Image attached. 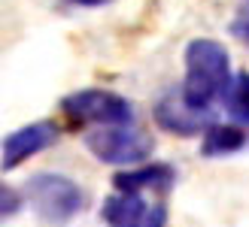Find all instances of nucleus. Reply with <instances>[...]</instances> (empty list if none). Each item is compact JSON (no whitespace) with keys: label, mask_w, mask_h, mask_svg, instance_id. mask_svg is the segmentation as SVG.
<instances>
[{"label":"nucleus","mask_w":249,"mask_h":227,"mask_svg":"<svg viewBox=\"0 0 249 227\" xmlns=\"http://www.w3.org/2000/svg\"><path fill=\"white\" fill-rule=\"evenodd\" d=\"M231 55L219 40L197 36L185 46V82L182 100L195 109H210L231 88Z\"/></svg>","instance_id":"f257e3e1"},{"label":"nucleus","mask_w":249,"mask_h":227,"mask_svg":"<svg viewBox=\"0 0 249 227\" xmlns=\"http://www.w3.org/2000/svg\"><path fill=\"white\" fill-rule=\"evenodd\" d=\"M34 212L52 224H67L85 209L82 188L61 173H34L24 185Z\"/></svg>","instance_id":"f03ea898"},{"label":"nucleus","mask_w":249,"mask_h":227,"mask_svg":"<svg viewBox=\"0 0 249 227\" xmlns=\"http://www.w3.org/2000/svg\"><path fill=\"white\" fill-rule=\"evenodd\" d=\"M61 112L70 124H101V128H122L134 121V106L116 91L104 88H82L61 100Z\"/></svg>","instance_id":"7ed1b4c3"},{"label":"nucleus","mask_w":249,"mask_h":227,"mask_svg":"<svg viewBox=\"0 0 249 227\" xmlns=\"http://www.w3.org/2000/svg\"><path fill=\"white\" fill-rule=\"evenodd\" d=\"M85 148L101 161V163H113V167H131L140 163L143 158H149L152 151V136L122 124V128H101L91 130L85 136Z\"/></svg>","instance_id":"20e7f679"},{"label":"nucleus","mask_w":249,"mask_h":227,"mask_svg":"<svg viewBox=\"0 0 249 227\" xmlns=\"http://www.w3.org/2000/svg\"><path fill=\"white\" fill-rule=\"evenodd\" d=\"M58 143V124L55 121H31L24 128L12 130L0 143V170H16L24 161H31L34 155L46 151L49 146Z\"/></svg>","instance_id":"39448f33"},{"label":"nucleus","mask_w":249,"mask_h":227,"mask_svg":"<svg viewBox=\"0 0 249 227\" xmlns=\"http://www.w3.org/2000/svg\"><path fill=\"white\" fill-rule=\"evenodd\" d=\"M101 218L107 227H167V206H149L143 194H113L104 200Z\"/></svg>","instance_id":"423d86ee"},{"label":"nucleus","mask_w":249,"mask_h":227,"mask_svg":"<svg viewBox=\"0 0 249 227\" xmlns=\"http://www.w3.org/2000/svg\"><path fill=\"white\" fill-rule=\"evenodd\" d=\"M155 124L167 133H177V136H195V133H204L213 121V109H195L182 100L179 91H167L161 94V100L152 109Z\"/></svg>","instance_id":"0eeeda50"},{"label":"nucleus","mask_w":249,"mask_h":227,"mask_svg":"<svg viewBox=\"0 0 249 227\" xmlns=\"http://www.w3.org/2000/svg\"><path fill=\"white\" fill-rule=\"evenodd\" d=\"M113 185H116V194H143V191L167 194L177 185V170L170 163H146V167L116 173Z\"/></svg>","instance_id":"6e6552de"},{"label":"nucleus","mask_w":249,"mask_h":227,"mask_svg":"<svg viewBox=\"0 0 249 227\" xmlns=\"http://www.w3.org/2000/svg\"><path fill=\"white\" fill-rule=\"evenodd\" d=\"M246 146V130L237 124H210L201 140V155L204 158H228Z\"/></svg>","instance_id":"1a4fd4ad"},{"label":"nucleus","mask_w":249,"mask_h":227,"mask_svg":"<svg viewBox=\"0 0 249 227\" xmlns=\"http://www.w3.org/2000/svg\"><path fill=\"white\" fill-rule=\"evenodd\" d=\"M222 100H225V109H228V115L234 121L249 124V73L246 70L231 79V88H228V94Z\"/></svg>","instance_id":"9d476101"},{"label":"nucleus","mask_w":249,"mask_h":227,"mask_svg":"<svg viewBox=\"0 0 249 227\" xmlns=\"http://www.w3.org/2000/svg\"><path fill=\"white\" fill-rule=\"evenodd\" d=\"M21 194L16 191L12 185H6V182H0V218H12L16 212L21 209Z\"/></svg>","instance_id":"9b49d317"},{"label":"nucleus","mask_w":249,"mask_h":227,"mask_svg":"<svg viewBox=\"0 0 249 227\" xmlns=\"http://www.w3.org/2000/svg\"><path fill=\"white\" fill-rule=\"evenodd\" d=\"M231 33L237 36V40H243V43L249 46V9H246V6L240 9V16L231 21Z\"/></svg>","instance_id":"f8f14e48"},{"label":"nucleus","mask_w":249,"mask_h":227,"mask_svg":"<svg viewBox=\"0 0 249 227\" xmlns=\"http://www.w3.org/2000/svg\"><path fill=\"white\" fill-rule=\"evenodd\" d=\"M70 3H76V6H89V9H94V6H107V3H113V0H70Z\"/></svg>","instance_id":"ddd939ff"},{"label":"nucleus","mask_w":249,"mask_h":227,"mask_svg":"<svg viewBox=\"0 0 249 227\" xmlns=\"http://www.w3.org/2000/svg\"><path fill=\"white\" fill-rule=\"evenodd\" d=\"M243 6H246V9H249V0H243Z\"/></svg>","instance_id":"4468645a"}]
</instances>
